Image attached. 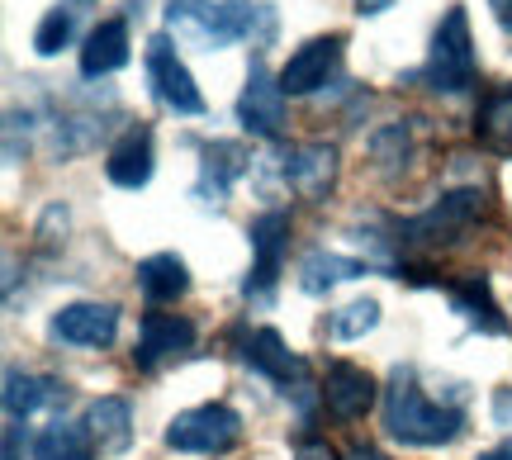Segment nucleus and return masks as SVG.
<instances>
[{
    "label": "nucleus",
    "instance_id": "nucleus-1",
    "mask_svg": "<svg viewBox=\"0 0 512 460\" xmlns=\"http://www.w3.org/2000/svg\"><path fill=\"white\" fill-rule=\"evenodd\" d=\"M465 413L451 404H432L418 385V370L399 366L384 389V432L408 446H446L460 437Z\"/></svg>",
    "mask_w": 512,
    "mask_h": 460
},
{
    "label": "nucleus",
    "instance_id": "nucleus-2",
    "mask_svg": "<svg viewBox=\"0 0 512 460\" xmlns=\"http://www.w3.org/2000/svg\"><path fill=\"white\" fill-rule=\"evenodd\" d=\"M171 24L181 34L200 38L204 48H223V43H271L275 38V10L271 5H252V0H223V5H204V0H171Z\"/></svg>",
    "mask_w": 512,
    "mask_h": 460
},
{
    "label": "nucleus",
    "instance_id": "nucleus-3",
    "mask_svg": "<svg viewBox=\"0 0 512 460\" xmlns=\"http://www.w3.org/2000/svg\"><path fill=\"white\" fill-rule=\"evenodd\" d=\"M475 76H479V57H475V38H470V15H465V5H451L441 15L437 34H432V53H427L422 81H427V91L437 95H460L475 86Z\"/></svg>",
    "mask_w": 512,
    "mask_h": 460
},
{
    "label": "nucleus",
    "instance_id": "nucleus-4",
    "mask_svg": "<svg viewBox=\"0 0 512 460\" xmlns=\"http://www.w3.org/2000/svg\"><path fill=\"white\" fill-rule=\"evenodd\" d=\"M489 214V195L470 185V190H451V195H441L427 214L418 219L399 223V242H422V247H451L460 242L479 219Z\"/></svg>",
    "mask_w": 512,
    "mask_h": 460
},
{
    "label": "nucleus",
    "instance_id": "nucleus-5",
    "mask_svg": "<svg viewBox=\"0 0 512 460\" xmlns=\"http://www.w3.org/2000/svg\"><path fill=\"white\" fill-rule=\"evenodd\" d=\"M242 442V418L228 404H200L185 408L166 423V446L185 456H223Z\"/></svg>",
    "mask_w": 512,
    "mask_h": 460
},
{
    "label": "nucleus",
    "instance_id": "nucleus-6",
    "mask_svg": "<svg viewBox=\"0 0 512 460\" xmlns=\"http://www.w3.org/2000/svg\"><path fill=\"white\" fill-rule=\"evenodd\" d=\"M247 238H252V276L242 285V295L266 304V299L275 295L285 252H290V214H285V209H266L261 219H252Z\"/></svg>",
    "mask_w": 512,
    "mask_h": 460
},
{
    "label": "nucleus",
    "instance_id": "nucleus-7",
    "mask_svg": "<svg viewBox=\"0 0 512 460\" xmlns=\"http://www.w3.org/2000/svg\"><path fill=\"white\" fill-rule=\"evenodd\" d=\"M147 81H152V95L162 100L166 110L176 114H204V95L195 86L190 67L181 62L176 43L166 34H152L147 38Z\"/></svg>",
    "mask_w": 512,
    "mask_h": 460
},
{
    "label": "nucleus",
    "instance_id": "nucleus-8",
    "mask_svg": "<svg viewBox=\"0 0 512 460\" xmlns=\"http://www.w3.org/2000/svg\"><path fill=\"white\" fill-rule=\"evenodd\" d=\"M342 57V34H318L309 43H299L280 72V91L285 95H313L318 86H328V76L337 72Z\"/></svg>",
    "mask_w": 512,
    "mask_h": 460
},
{
    "label": "nucleus",
    "instance_id": "nucleus-9",
    "mask_svg": "<svg viewBox=\"0 0 512 460\" xmlns=\"http://www.w3.org/2000/svg\"><path fill=\"white\" fill-rule=\"evenodd\" d=\"M238 119H242V129L256 133V138H275L280 124H285L280 76H271L261 62H252V72H247V86H242V95H238Z\"/></svg>",
    "mask_w": 512,
    "mask_h": 460
},
{
    "label": "nucleus",
    "instance_id": "nucleus-10",
    "mask_svg": "<svg viewBox=\"0 0 512 460\" xmlns=\"http://www.w3.org/2000/svg\"><path fill=\"white\" fill-rule=\"evenodd\" d=\"M48 332H53L57 342H67V347H110L114 337H119V309L81 299V304L57 309Z\"/></svg>",
    "mask_w": 512,
    "mask_h": 460
},
{
    "label": "nucleus",
    "instance_id": "nucleus-11",
    "mask_svg": "<svg viewBox=\"0 0 512 460\" xmlns=\"http://www.w3.org/2000/svg\"><path fill=\"white\" fill-rule=\"evenodd\" d=\"M280 181L304 200H323L337 185V148L328 143H299L280 157Z\"/></svg>",
    "mask_w": 512,
    "mask_h": 460
},
{
    "label": "nucleus",
    "instance_id": "nucleus-12",
    "mask_svg": "<svg viewBox=\"0 0 512 460\" xmlns=\"http://www.w3.org/2000/svg\"><path fill=\"white\" fill-rule=\"evenodd\" d=\"M190 347H195V323H190L185 313H147L133 361L143 370H157V366H166V361L185 356Z\"/></svg>",
    "mask_w": 512,
    "mask_h": 460
},
{
    "label": "nucleus",
    "instance_id": "nucleus-13",
    "mask_svg": "<svg viewBox=\"0 0 512 460\" xmlns=\"http://www.w3.org/2000/svg\"><path fill=\"white\" fill-rule=\"evenodd\" d=\"M242 361H247L256 375L275 380L285 394H290V385H294V394H299V389H304V375H309V361H304V356H294V351L285 347V337H280L275 328L252 332V337H247V347H242Z\"/></svg>",
    "mask_w": 512,
    "mask_h": 460
},
{
    "label": "nucleus",
    "instance_id": "nucleus-14",
    "mask_svg": "<svg viewBox=\"0 0 512 460\" xmlns=\"http://www.w3.org/2000/svg\"><path fill=\"white\" fill-rule=\"evenodd\" d=\"M323 404H328V413L342 418V423L366 418L370 404H375V375L361 366H351V361H332L328 380H323Z\"/></svg>",
    "mask_w": 512,
    "mask_h": 460
},
{
    "label": "nucleus",
    "instance_id": "nucleus-15",
    "mask_svg": "<svg viewBox=\"0 0 512 460\" xmlns=\"http://www.w3.org/2000/svg\"><path fill=\"white\" fill-rule=\"evenodd\" d=\"M157 171V152H152V129L147 124H133V129L110 148V162H105V176H110L119 190H143Z\"/></svg>",
    "mask_w": 512,
    "mask_h": 460
},
{
    "label": "nucleus",
    "instance_id": "nucleus-16",
    "mask_svg": "<svg viewBox=\"0 0 512 460\" xmlns=\"http://www.w3.org/2000/svg\"><path fill=\"white\" fill-rule=\"evenodd\" d=\"M200 185H195V195H200L204 204H219L228 190H233V181H238L242 171H247V148L242 143H204L200 148Z\"/></svg>",
    "mask_w": 512,
    "mask_h": 460
},
{
    "label": "nucleus",
    "instance_id": "nucleus-17",
    "mask_svg": "<svg viewBox=\"0 0 512 460\" xmlns=\"http://www.w3.org/2000/svg\"><path fill=\"white\" fill-rule=\"evenodd\" d=\"M446 295H451V304H456L479 332H489V337H503V332H508V318H503L494 290H489V276H460L446 285Z\"/></svg>",
    "mask_w": 512,
    "mask_h": 460
},
{
    "label": "nucleus",
    "instance_id": "nucleus-18",
    "mask_svg": "<svg viewBox=\"0 0 512 460\" xmlns=\"http://www.w3.org/2000/svg\"><path fill=\"white\" fill-rule=\"evenodd\" d=\"M128 62V24L124 19H105V24H95L91 38H86V48H81V76H100L119 72Z\"/></svg>",
    "mask_w": 512,
    "mask_h": 460
},
{
    "label": "nucleus",
    "instance_id": "nucleus-19",
    "mask_svg": "<svg viewBox=\"0 0 512 460\" xmlns=\"http://www.w3.org/2000/svg\"><path fill=\"white\" fill-rule=\"evenodd\" d=\"M86 432H91V442L105 451V456H119L133 446V408L124 399H95L86 408Z\"/></svg>",
    "mask_w": 512,
    "mask_h": 460
},
{
    "label": "nucleus",
    "instance_id": "nucleus-20",
    "mask_svg": "<svg viewBox=\"0 0 512 460\" xmlns=\"http://www.w3.org/2000/svg\"><path fill=\"white\" fill-rule=\"evenodd\" d=\"M475 138H479V148H489L494 157H512V81L479 100Z\"/></svg>",
    "mask_w": 512,
    "mask_h": 460
},
{
    "label": "nucleus",
    "instance_id": "nucleus-21",
    "mask_svg": "<svg viewBox=\"0 0 512 460\" xmlns=\"http://www.w3.org/2000/svg\"><path fill=\"white\" fill-rule=\"evenodd\" d=\"M138 290H143L152 304H171L190 290V266H185L176 252H157V257L138 261Z\"/></svg>",
    "mask_w": 512,
    "mask_h": 460
},
{
    "label": "nucleus",
    "instance_id": "nucleus-22",
    "mask_svg": "<svg viewBox=\"0 0 512 460\" xmlns=\"http://www.w3.org/2000/svg\"><path fill=\"white\" fill-rule=\"evenodd\" d=\"M67 389L57 385V380H48V375H24V370H10L5 375V413H10V423H19V418H34L38 408L57 404Z\"/></svg>",
    "mask_w": 512,
    "mask_h": 460
},
{
    "label": "nucleus",
    "instance_id": "nucleus-23",
    "mask_svg": "<svg viewBox=\"0 0 512 460\" xmlns=\"http://www.w3.org/2000/svg\"><path fill=\"white\" fill-rule=\"evenodd\" d=\"M356 276H366V266L351 257H337V252H309V257L299 261V290L304 295H328L332 285L356 280Z\"/></svg>",
    "mask_w": 512,
    "mask_h": 460
},
{
    "label": "nucleus",
    "instance_id": "nucleus-24",
    "mask_svg": "<svg viewBox=\"0 0 512 460\" xmlns=\"http://www.w3.org/2000/svg\"><path fill=\"white\" fill-rule=\"evenodd\" d=\"M91 451L95 442L86 432V423H67V418L48 423L34 442V460H91Z\"/></svg>",
    "mask_w": 512,
    "mask_h": 460
},
{
    "label": "nucleus",
    "instance_id": "nucleus-25",
    "mask_svg": "<svg viewBox=\"0 0 512 460\" xmlns=\"http://www.w3.org/2000/svg\"><path fill=\"white\" fill-rule=\"evenodd\" d=\"M375 323H380V304H375V299H351L347 309H337L328 318V332L337 342H356V337H366Z\"/></svg>",
    "mask_w": 512,
    "mask_h": 460
},
{
    "label": "nucleus",
    "instance_id": "nucleus-26",
    "mask_svg": "<svg viewBox=\"0 0 512 460\" xmlns=\"http://www.w3.org/2000/svg\"><path fill=\"white\" fill-rule=\"evenodd\" d=\"M370 152H375V162H380L384 171H403V166H408V157H413L408 124H389V129H380L375 138H370Z\"/></svg>",
    "mask_w": 512,
    "mask_h": 460
},
{
    "label": "nucleus",
    "instance_id": "nucleus-27",
    "mask_svg": "<svg viewBox=\"0 0 512 460\" xmlns=\"http://www.w3.org/2000/svg\"><path fill=\"white\" fill-rule=\"evenodd\" d=\"M72 29H76L72 10H48L43 24H38V34H34V53L38 57H57L67 43H72Z\"/></svg>",
    "mask_w": 512,
    "mask_h": 460
},
{
    "label": "nucleus",
    "instance_id": "nucleus-28",
    "mask_svg": "<svg viewBox=\"0 0 512 460\" xmlns=\"http://www.w3.org/2000/svg\"><path fill=\"white\" fill-rule=\"evenodd\" d=\"M494 423L498 427H512V389H498V394H494Z\"/></svg>",
    "mask_w": 512,
    "mask_h": 460
},
{
    "label": "nucleus",
    "instance_id": "nucleus-29",
    "mask_svg": "<svg viewBox=\"0 0 512 460\" xmlns=\"http://www.w3.org/2000/svg\"><path fill=\"white\" fill-rule=\"evenodd\" d=\"M294 460H337V456H332V446H328V442H299Z\"/></svg>",
    "mask_w": 512,
    "mask_h": 460
},
{
    "label": "nucleus",
    "instance_id": "nucleus-30",
    "mask_svg": "<svg viewBox=\"0 0 512 460\" xmlns=\"http://www.w3.org/2000/svg\"><path fill=\"white\" fill-rule=\"evenodd\" d=\"M489 10H494L498 29H508V34H512V0H489Z\"/></svg>",
    "mask_w": 512,
    "mask_h": 460
},
{
    "label": "nucleus",
    "instance_id": "nucleus-31",
    "mask_svg": "<svg viewBox=\"0 0 512 460\" xmlns=\"http://www.w3.org/2000/svg\"><path fill=\"white\" fill-rule=\"evenodd\" d=\"M389 5H399V0H356V15H384Z\"/></svg>",
    "mask_w": 512,
    "mask_h": 460
},
{
    "label": "nucleus",
    "instance_id": "nucleus-32",
    "mask_svg": "<svg viewBox=\"0 0 512 460\" xmlns=\"http://www.w3.org/2000/svg\"><path fill=\"white\" fill-rule=\"evenodd\" d=\"M5 460H19V423L5 427Z\"/></svg>",
    "mask_w": 512,
    "mask_h": 460
},
{
    "label": "nucleus",
    "instance_id": "nucleus-33",
    "mask_svg": "<svg viewBox=\"0 0 512 460\" xmlns=\"http://www.w3.org/2000/svg\"><path fill=\"white\" fill-rule=\"evenodd\" d=\"M347 460H384L380 451H375V446H351L347 451Z\"/></svg>",
    "mask_w": 512,
    "mask_h": 460
},
{
    "label": "nucleus",
    "instance_id": "nucleus-34",
    "mask_svg": "<svg viewBox=\"0 0 512 460\" xmlns=\"http://www.w3.org/2000/svg\"><path fill=\"white\" fill-rule=\"evenodd\" d=\"M479 460H512V437H508V442H503V446H494V451H484V456H479Z\"/></svg>",
    "mask_w": 512,
    "mask_h": 460
}]
</instances>
